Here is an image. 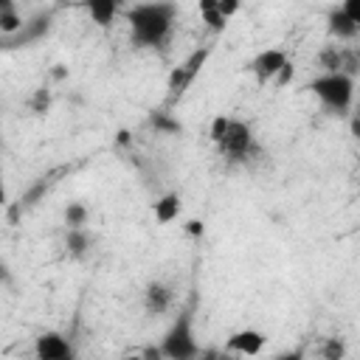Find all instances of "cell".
<instances>
[{
  "mask_svg": "<svg viewBox=\"0 0 360 360\" xmlns=\"http://www.w3.org/2000/svg\"><path fill=\"white\" fill-rule=\"evenodd\" d=\"M127 28H129V42L132 48L143 51H158L166 45L174 20H177V3L174 0H143L135 3L124 11Z\"/></svg>",
  "mask_w": 360,
  "mask_h": 360,
  "instance_id": "obj_1",
  "label": "cell"
},
{
  "mask_svg": "<svg viewBox=\"0 0 360 360\" xmlns=\"http://www.w3.org/2000/svg\"><path fill=\"white\" fill-rule=\"evenodd\" d=\"M217 152L222 158H228L231 163H242L248 160L259 146H256V135H253V127L242 118H233V115H214L211 121V129H208Z\"/></svg>",
  "mask_w": 360,
  "mask_h": 360,
  "instance_id": "obj_2",
  "label": "cell"
},
{
  "mask_svg": "<svg viewBox=\"0 0 360 360\" xmlns=\"http://www.w3.org/2000/svg\"><path fill=\"white\" fill-rule=\"evenodd\" d=\"M307 90L318 98V104L329 112V115H349L352 104H354V76L343 73V70H326L321 76H315Z\"/></svg>",
  "mask_w": 360,
  "mask_h": 360,
  "instance_id": "obj_3",
  "label": "cell"
},
{
  "mask_svg": "<svg viewBox=\"0 0 360 360\" xmlns=\"http://www.w3.org/2000/svg\"><path fill=\"white\" fill-rule=\"evenodd\" d=\"M200 354L197 338H194V318L191 312H180L174 318V323L166 329L160 346H158V357H169V360H191Z\"/></svg>",
  "mask_w": 360,
  "mask_h": 360,
  "instance_id": "obj_4",
  "label": "cell"
},
{
  "mask_svg": "<svg viewBox=\"0 0 360 360\" xmlns=\"http://www.w3.org/2000/svg\"><path fill=\"white\" fill-rule=\"evenodd\" d=\"M287 65H290V56H287L284 48H267V51H262V53L253 56L250 73L256 76V82L267 84V82H276L278 73H281Z\"/></svg>",
  "mask_w": 360,
  "mask_h": 360,
  "instance_id": "obj_5",
  "label": "cell"
},
{
  "mask_svg": "<svg viewBox=\"0 0 360 360\" xmlns=\"http://www.w3.org/2000/svg\"><path fill=\"white\" fill-rule=\"evenodd\" d=\"M205 59H208V48H197L183 65H177L172 73H169V90L177 96H183L188 87H191V82L197 79V73H200V68L205 65Z\"/></svg>",
  "mask_w": 360,
  "mask_h": 360,
  "instance_id": "obj_6",
  "label": "cell"
},
{
  "mask_svg": "<svg viewBox=\"0 0 360 360\" xmlns=\"http://www.w3.org/2000/svg\"><path fill=\"white\" fill-rule=\"evenodd\" d=\"M34 354L39 360H70L73 346L62 332H42L34 343Z\"/></svg>",
  "mask_w": 360,
  "mask_h": 360,
  "instance_id": "obj_7",
  "label": "cell"
},
{
  "mask_svg": "<svg viewBox=\"0 0 360 360\" xmlns=\"http://www.w3.org/2000/svg\"><path fill=\"white\" fill-rule=\"evenodd\" d=\"M172 301H174V290H172L169 284H163V281H149V284L143 287V309H146V315L155 318V315L169 312Z\"/></svg>",
  "mask_w": 360,
  "mask_h": 360,
  "instance_id": "obj_8",
  "label": "cell"
},
{
  "mask_svg": "<svg viewBox=\"0 0 360 360\" xmlns=\"http://www.w3.org/2000/svg\"><path fill=\"white\" fill-rule=\"evenodd\" d=\"M264 343H267L264 332H259V329H239V332L228 335L225 349H228V352H236V354L253 357V354H259V352L264 349Z\"/></svg>",
  "mask_w": 360,
  "mask_h": 360,
  "instance_id": "obj_9",
  "label": "cell"
},
{
  "mask_svg": "<svg viewBox=\"0 0 360 360\" xmlns=\"http://www.w3.org/2000/svg\"><path fill=\"white\" fill-rule=\"evenodd\" d=\"M121 8H124V0H84V11L90 22H96L98 28H110L121 14Z\"/></svg>",
  "mask_w": 360,
  "mask_h": 360,
  "instance_id": "obj_10",
  "label": "cell"
},
{
  "mask_svg": "<svg viewBox=\"0 0 360 360\" xmlns=\"http://www.w3.org/2000/svg\"><path fill=\"white\" fill-rule=\"evenodd\" d=\"M326 31L338 39V42H349V39H354L357 37V31H360V22H354L340 6H335L329 14H326Z\"/></svg>",
  "mask_w": 360,
  "mask_h": 360,
  "instance_id": "obj_11",
  "label": "cell"
},
{
  "mask_svg": "<svg viewBox=\"0 0 360 360\" xmlns=\"http://www.w3.org/2000/svg\"><path fill=\"white\" fill-rule=\"evenodd\" d=\"M180 211H183V197H180L177 191L160 194V197L155 200V205H152V217H155L158 225H172V222L180 217Z\"/></svg>",
  "mask_w": 360,
  "mask_h": 360,
  "instance_id": "obj_12",
  "label": "cell"
},
{
  "mask_svg": "<svg viewBox=\"0 0 360 360\" xmlns=\"http://www.w3.org/2000/svg\"><path fill=\"white\" fill-rule=\"evenodd\" d=\"M65 250L73 259H84L93 250V233L87 228H68L65 231Z\"/></svg>",
  "mask_w": 360,
  "mask_h": 360,
  "instance_id": "obj_13",
  "label": "cell"
},
{
  "mask_svg": "<svg viewBox=\"0 0 360 360\" xmlns=\"http://www.w3.org/2000/svg\"><path fill=\"white\" fill-rule=\"evenodd\" d=\"M197 8H200L202 22H205V25H208L214 34L225 31L228 20H225V17H222V11H219V0H197Z\"/></svg>",
  "mask_w": 360,
  "mask_h": 360,
  "instance_id": "obj_14",
  "label": "cell"
},
{
  "mask_svg": "<svg viewBox=\"0 0 360 360\" xmlns=\"http://www.w3.org/2000/svg\"><path fill=\"white\" fill-rule=\"evenodd\" d=\"M62 219H65V228H84L87 219H90V208L82 200H73V202L65 205Z\"/></svg>",
  "mask_w": 360,
  "mask_h": 360,
  "instance_id": "obj_15",
  "label": "cell"
},
{
  "mask_svg": "<svg viewBox=\"0 0 360 360\" xmlns=\"http://www.w3.org/2000/svg\"><path fill=\"white\" fill-rule=\"evenodd\" d=\"M149 124H152L160 135H180V132H183V124H180L174 115H169V112H152V115H149Z\"/></svg>",
  "mask_w": 360,
  "mask_h": 360,
  "instance_id": "obj_16",
  "label": "cell"
},
{
  "mask_svg": "<svg viewBox=\"0 0 360 360\" xmlns=\"http://www.w3.org/2000/svg\"><path fill=\"white\" fill-rule=\"evenodd\" d=\"M22 17H20V11L14 8V11H3L0 14V34H17V31H22Z\"/></svg>",
  "mask_w": 360,
  "mask_h": 360,
  "instance_id": "obj_17",
  "label": "cell"
},
{
  "mask_svg": "<svg viewBox=\"0 0 360 360\" xmlns=\"http://www.w3.org/2000/svg\"><path fill=\"white\" fill-rule=\"evenodd\" d=\"M48 104H51V101H48V90H45V87H39V90L34 93V98H31L34 112H37V115H42V112L48 110Z\"/></svg>",
  "mask_w": 360,
  "mask_h": 360,
  "instance_id": "obj_18",
  "label": "cell"
},
{
  "mask_svg": "<svg viewBox=\"0 0 360 360\" xmlns=\"http://www.w3.org/2000/svg\"><path fill=\"white\" fill-rule=\"evenodd\" d=\"M242 8V0H219V11H222V17L225 20H231V17H236V11Z\"/></svg>",
  "mask_w": 360,
  "mask_h": 360,
  "instance_id": "obj_19",
  "label": "cell"
},
{
  "mask_svg": "<svg viewBox=\"0 0 360 360\" xmlns=\"http://www.w3.org/2000/svg\"><path fill=\"white\" fill-rule=\"evenodd\" d=\"M340 8H343L354 22H360V0H343Z\"/></svg>",
  "mask_w": 360,
  "mask_h": 360,
  "instance_id": "obj_20",
  "label": "cell"
},
{
  "mask_svg": "<svg viewBox=\"0 0 360 360\" xmlns=\"http://www.w3.org/2000/svg\"><path fill=\"white\" fill-rule=\"evenodd\" d=\"M11 281H14V273H11V267L0 259V284H3V287H8Z\"/></svg>",
  "mask_w": 360,
  "mask_h": 360,
  "instance_id": "obj_21",
  "label": "cell"
},
{
  "mask_svg": "<svg viewBox=\"0 0 360 360\" xmlns=\"http://www.w3.org/2000/svg\"><path fill=\"white\" fill-rule=\"evenodd\" d=\"M323 354H326V357H329V360H335V357H343V346H340V343H335V340H332V343H329V349H326V352H323Z\"/></svg>",
  "mask_w": 360,
  "mask_h": 360,
  "instance_id": "obj_22",
  "label": "cell"
},
{
  "mask_svg": "<svg viewBox=\"0 0 360 360\" xmlns=\"http://www.w3.org/2000/svg\"><path fill=\"white\" fill-rule=\"evenodd\" d=\"M186 231H188V233H191V236H200V233H202V231H205V228H202V222H200V219H191V222H188V225H186Z\"/></svg>",
  "mask_w": 360,
  "mask_h": 360,
  "instance_id": "obj_23",
  "label": "cell"
},
{
  "mask_svg": "<svg viewBox=\"0 0 360 360\" xmlns=\"http://www.w3.org/2000/svg\"><path fill=\"white\" fill-rule=\"evenodd\" d=\"M8 202V191H6V177H3V169H0V208Z\"/></svg>",
  "mask_w": 360,
  "mask_h": 360,
  "instance_id": "obj_24",
  "label": "cell"
},
{
  "mask_svg": "<svg viewBox=\"0 0 360 360\" xmlns=\"http://www.w3.org/2000/svg\"><path fill=\"white\" fill-rule=\"evenodd\" d=\"M17 8V0H0V14L3 11H14Z\"/></svg>",
  "mask_w": 360,
  "mask_h": 360,
  "instance_id": "obj_25",
  "label": "cell"
},
{
  "mask_svg": "<svg viewBox=\"0 0 360 360\" xmlns=\"http://www.w3.org/2000/svg\"><path fill=\"white\" fill-rule=\"evenodd\" d=\"M0 146H3V141H0Z\"/></svg>",
  "mask_w": 360,
  "mask_h": 360,
  "instance_id": "obj_26",
  "label": "cell"
}]
</instances>
